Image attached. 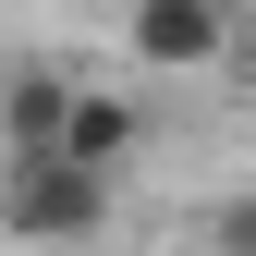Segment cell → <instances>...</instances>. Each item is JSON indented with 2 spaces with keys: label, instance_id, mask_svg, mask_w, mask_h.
<instances>
[{
  "label": "cell",
  "instance_id": "cell-1",
  "mask_svg": "<svg viewBox=\"0 0 256 256\" xmlns=\"http://www.w3.org/2000/svg\"><path fill=\"white\" fill-rule=\"evenodd\" d=\"M0 232H37V244L110 232V171H86L61 146H0Z\"/></svg>",
  "mask_w": 256,
  "mask_h": 256
},
{
  "label": "cell",
  "instance_id": "cell-2",
  "mask_svg": "<svg viewBox=\"0 0 256 256\" xmlns=\"http://www.w3.org/2000/svg\"><path fill=\"white\" fill-rule=\"evenodd\" d=\"M244 0H122V61L146 74H220Z\"/></svg>",
  "mask_w": 256,
  "mask_h": 256
},
{
  "label": "cell",
  "instance_id": "cell-3",
  "mask_svg": "<svg viewBox=\"0 0 256 256\" xmlns=\"http://www.w3.org/2000/svg\"><path fill=\"white\" fill-rule=\"evenodd\" d=\"M49 146H61V158H86V171H122V158L146 146V110H134V86H110V74H86V61H74Z\"/></svg>",
  "mask_w": 256,
  "mask_h": 256
},
{
  "label": "cell",
  "instance_id": "cell-4",
  "mask_svg": "<svg viewBox=\"0 0 256 256\" xmlns=\"http://www.w3.org/2000/svg\"><path fill=\"white\" fill-rule=\"evenodd\" d=\"M74 61H0V146H49Z\"/></svg>",
  "mask_w": 256,
  "mask_h": 256
},
{
  "label": "cell",
  "instance_id": "cell-5",
  "mask_svg": "<svg viewBox=\"0 0 256 256\" xmlns=\"http://www.w3.org/2000/svg\"><path fill=\"white\" fill-rule=\"evenodd\" d=\"M208 244H256V196H232V208H220V220H208Z\"/></svg>",
  "mask_w": 256,
  "mask_h": 256
},
{
  "label": "cell",
  "instance_id": "cell-6",
  "mask_svg": "<svg viewBox=\"0 0 256 256\" xmlns=\"http://www.w3.org/2000/svg\"><path fill=\"white\" fill-rule=\"evenodd\" d=\"M232 86H256V12H232V61H220Z\"/></svg>",
  "mask_w": 256,
  "mask_h": 256
}]
</instances>
